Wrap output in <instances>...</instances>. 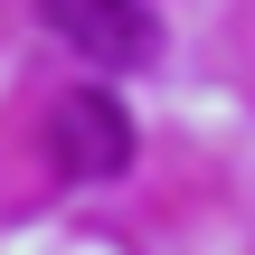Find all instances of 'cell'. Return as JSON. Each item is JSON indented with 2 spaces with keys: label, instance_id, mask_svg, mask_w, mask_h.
Segmentation results:
<instances>
[{
  "label": "cell",
  "instance_id": "obj_2",
  "mask_svg": "<svg viewBox=\"0 0 255 255\" xmlns=\"http://www.w3.org/2000/svg\"><path fill=\"white\" fill-rule=\"evenodd\" d=\"M38 19L57 28V47H76V57L104 66V76H114V66H151V47H161V38H151V28H161L151 0H38Z\"/></svg>",
  "mask_w": 255,
  "mask_h": 255
},
{
  "label": "cell",
  "instance_id": "obj_1",
  "mask_svg": "<svg viewBox=\"0 0 255 255\" xmlns=\"http://www.w3.org/2000/svg\"><path fill=\"white\" fill-rule=\"evenodd\" d=\"M47 161H57V180H76V189L123 180V161H132V114H123L104 85L57 95V104H47Z\"/></svg>",
  "mask_w": 255,
  "mask_h": 255
}]
</instances>
